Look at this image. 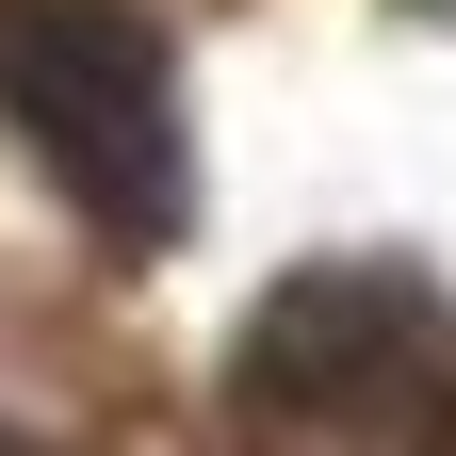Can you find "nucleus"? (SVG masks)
<instances>
[{
	"mask_svg": "<svg viewBox=\"0 0 456 456\" xmlns=\"http://www.w3.org/2000/svg\"><path fill=\"white\" fill-rule=\"evenodd\" d=\"M245 408L375 440V456H424L456 424V310H440V277H408V261H310V277H277L261 326H245Z\"/></svg>",
	"mask_w": 456,
	"mask_h": 456,
	"instance_id": "nucleus-2",
	"label": "nucleus"
},
{
	"mask_svg": "<svg viewBox=\"0 0 456 456\" xmlns=\"http://www.w3.org/2000/svg\"><path fill=\"white\" fill-rule=\"evenodd\" d=\"M0 114L49 180L82 196L114 261H163L196 212V147H180V49L131 0H0Z\"/></svg>",
	"mask_w": 456,
	"mask_h": 456,
	"instance_id": "nucleus-1",
	"label": "nucleus"
}]
</instances>
